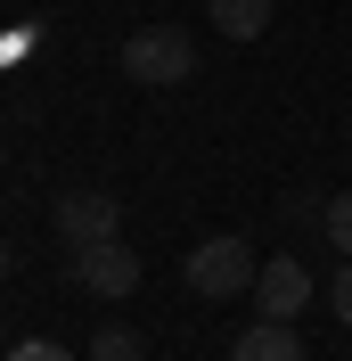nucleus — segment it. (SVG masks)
<instances>
[{"mask_svg":"<svg viewBox=\"0 0 352 361\" xmlns=\"http://www.w3.org/2000/svg\"><path fill=\"white\" fill-rule=\"evenodd\" d=\"M123 74L148 82V90H172V82L197 74V42H189L180 25H139L132 42H123Z\"/></svg>","mask_w":352,"mask_h":361,"instance_id":"obj_1","label":"nucleus"},{"mask_svg":"<svg viewBox=\"0 0 352 361\" xmlns=\"http://www.w3.org/2000/svg\"><path fill=\"white\" fill-rule=\"evenodd\" d=\"M254 271L263 263H254L246 238H205L180 279H189V295H205V304H230V295H254Z\"/></svg>","mask_w":352,"mask_h":361,"instance_id":"obj_2","label":"nucleus"},{"mask_svg":"<svg viewBox=\"0 0 352 361\" xmlns=\"http://www.w3.org/2000/svg\"><path fill=\"white\" fill-rule=\"evenodd\" d=\"M49 222H58V238H66V247H99V238H115V222H123V205H115L107 189H66Z\"/></svg>","mask_w":352,"mask_h":361,"instance_id":"obj_3","label":"nucleus"},{"mask_svg":"<svg viewBox=\"0 0 352 361\" xmlns=\"http://www.w3.org/2000/svg\"><path fill=\"white\" fill-rule=\"evenodd\" d=\"M74 288H90V295H132V288H139V255L123 247V238L74 247Z\"/></svg>","mask_w":352,"mask_h":361,"instance_id":"obj_4","label":"nucleus"},{"mask_svg":"<svg viewBox=\"0 0 352 361\" xmlns=\"http://www.w3.org/2000/svg\"><path fill=\"white\" fill-rule=\"evenodd\" d=\"M254 304H263V320H295L311 304V271L295 263V255H279V263L254 271Z\"/></svg>","mask_w":352,"mask_h":361,"instance_id":"obj_5","label":"nucleus"},{"mask_svg":"<svg viewBox=\"0 0 352 361\" xmlns=\"http://www.w3.org/2000/svg\"><path fill=\"white\" fill-rule=\"evenodd\" d=\"M230 361H303V337H295V320H254L230 345Z\"/></svg>","mask_w":352,"mask_h":361,"instance_id":"obj_6","label":"nucleus"},{"mask_svg":"<svg viewBox=\"0 0 352 361\" xmlns=\"http://www.w3.org/2000/svg\"><path fill=\"white\" fill-rule=\"evenodd\" d=\"M205 17L221 25V42H263V25H270V0H205Z\"/></svg>","mask_w":352,"mask_h":361,"instance_id":"obj_7","label":"nucleus"},{"mask_svg":"<svg viewBox=\"0 0 352 361\" xmlns=\"http://www.w3.org/2000/svg\"><path fill=\"white\" fill-rule=\"evenodd\" d=\"M90 361H148V353H139L132 329H99V337H90Z\"/></svg>","mask_w":352,"mask_h":361,"instance_id":"obj_8","label":"nucleus"},{"mask_svg":"<svg viewBox=\"0 0 352 361\" xmlns=\"http://www.w3.org/2000/svg\"><path fill=\"white\" fill-rule=\"evenodd\" d=\"M320 230L336 238V255H352V189H344V197H328V205H320Z\"/></svg>","mask_w":352,"mask_h":361,"instance_id":"obj_9","label":"nucleus"},{"mask_svg":"<svg viewBox=\"0 0 352 361\" xmlns=\"http://www.w3.org/2000/svg\"><path fill=\"white\" fill-rule=\"evenodd\" d=\"M328 312H336V320H344V329H352V255H344V271H336V279H328Z\"/></svg>","mask_w":352,"mask_h":361,"instance_id":"obj_10","label":"nucleus"},{"mask_svg":"<svg viewBox=\"0 0 352 361\" xmlns=\"http://www.w3.org/2000/svg\"><path fill=\"white\" fill-rule=\"evenodd\" d=\"M8 361H74V353H66V345H49V337H25Z\"/></svg>","mask_w":352,"mask_h":361,"instance_id":"obj_11","label":"nucleus"},{"mask_svg":"<svg viewBox=\"0 0 352 361\" xmlns=\"http://www.w3.org/2000/svg\"><path fill=\"white\" fill-rule=\"evenodd\" d=\"M0 279H8V238H0Z\"/></svg>","mask_w":352,"mask_h":361,"instance_id":"obj_12","label":"nucleus"}]
</instances>
